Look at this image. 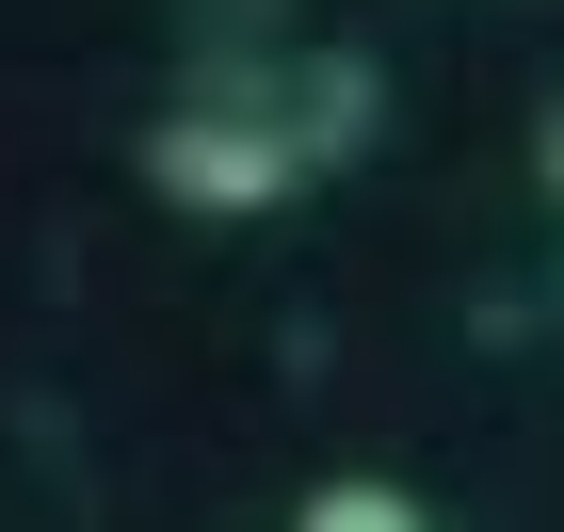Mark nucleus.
<instances>
[{
  "mask_svg": "<svg viewBox=\"0 0 564 532\" xmlns=\"http://www.w3.org/2000/svg\"><path fill=\"white\" fill-rule=\"evenodd\" d=\"M291 532H435V517H420L403 485H306V517H291Z\"/></svg>",
  "mask_w": 564,
  "mask_h": 532,
  "instance_id": "1",
  "label": "nucleus"
}]
</instances>
